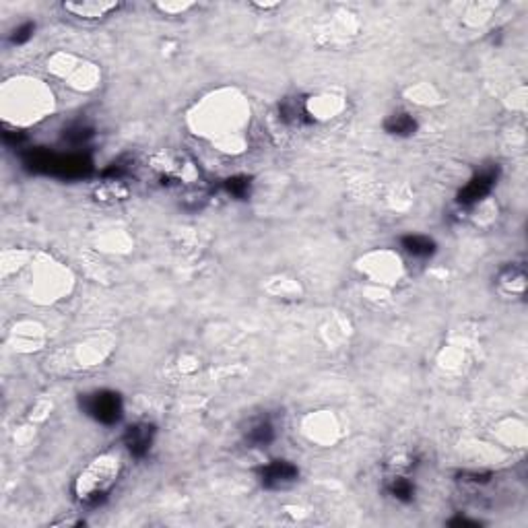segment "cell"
I'll return each mask as SVG.
<instances>
[{"label": "cell", "instance_id": "6da1fadb", "mask_svg": "<svg viewBox=\"0 0 528 528\" xmlns=\"http://www.w3.org/2000/svg\"><path fill=\"white\" fill-rule=\"evenodd\" d=\"M116 473H118V465L114 461H109V458L95 461L85 471V475H81V479L76 483L78 498L85 504H99L105 498L109 485L114 483Z\"/></svg>", "mask_w": 528, "mask_h": 528}, {"label": "cell", "instance_id": "7a4b0ae2", "mask_svg": "<svg viewBox=\"0 0 528 528\" xmlns=\"http://www.w3.org/2000/svg\"><path fill=\"white\" fill-rule=\"evenodd\" d=\"M83 409L95 421L103 425H114L122 417V399L112 390H99L83 399Z\"/></svg>", "mask_w": 528, "mask_h": 528}, {"label": "cell", "instance_id": "3957f363", "mask_svg": "<svg viewBox=\"0 0 528 528\" xmlns=\"http://www.w3.org/2000/svg\"><path fill=\"white\" fill-rule=\"evenodd\" d=\"M498 176H500V169H498V167H489V169L477 173V176L461 190L458 202H461V204H475V202L483 200V198L492 192V188L496 186Z\"/></svg>", "mask_w": 528, "mask_h": 528}, {"label": "cell", "instance_id": "277c9868", "mask_svg": "<svg viewBox=\"0 0 528 528\" xmlns=\"http://www.w3.org/2000/svg\"><path fill=\"white\" fill-rule=\"evenodd\" d=\"M297 479V469L287 461H273L260 469V483L266 489H279Z\"/></svg>", "mask_w": 528, "mask_h": 528}, {"label": "cell", "instance_id": "5b68a950", "mask_svg": "<svg viewBox=\"0 0 528 528\" xmlns=\"http://www.w3.org/2000/svg\"><path fill=\"white\" fill-rule=\"evenodd\" d=\"M155 438V427L149 423H136L132 427L126 430L124 434V444L128 448V452L136 458H142L145 454H149L151 444Z\"/></svg>", "mask_w": 528, "mask_h": 528}, {"label": "cell", "instance_id": "8992f818", "mask_svg": "<svg viewBox=\"0 0 528 528\" xmlns=\"http://www.w3.org/2000/svg\"><path fill=\"white\" fill-rule=\"evenodd\" d=\"M279 112H281V118H283L285 122H289V124L312 122L310 112H308V107H306V101H304L302 97H287V99L281 103Z\"/></svg>", "mask_w": 528, "mask_h": 528}, {"label": "cell", "instance_id": "52a82bcc", "mask_svg": "<svg viewBox=\"0 0 528 528\" xmlns=\"http://www.w3.org/2000/svg\"><path fill=\"white\" fill-rule=\"evenodd\" d=\"M384 128L394 136H411L417 130V122L411 114H392L384 122Z\"/></svg>", "mask_w": 528, "mask_h": 528}, {"label": "cell", "instance_id": "ba28073f", "mask_svg": "<svg viewBox=\"0 0 528 528\" xmlns=\"http://www.w3.org/2000/svg\"><path fill=\"white\" fill-rule=\"evenodd\" d=\"M246 440L252 444V446H266L275 440V427L271 421L266 419H260L256 423L250 425L248 434H246Z\"/></svg>", "mask_w": 528, "mask_h": 528}, {"label": "cell", "instance_id": "9c48e42d", "mask_svg": "<svg viewBox=\"0 0 528 528\" xmlns=\"http://www.w3.org/2000/svg\"><path fill=\"white\" fill-rule=\"evenodd\" d=\"M403 248L413 254V256H432L436 252V244L434 240L425 237V235H405L403 237Z\"/></svg>", "mask_w": 528, "mask_h": 528}, {"label": "cell", "instance_id": "30bf717a", "mask_svg": "<svg viewBox=\"0 0 528 528\" xmlns=\"http://www.w3.org/2000/svg\"><path fill=\"white\" fill-rule=\"evenodd\" d=\"M388 492L392 498L401 500V502H411L413 500V494H415V487L409 479L405 477H394L388 485Z\"/></svg>", "mask_w": 528, "mask_h": 528}, {"label": "cell", "instance_id": "8fae6325", "mask_svg": "<svg viewBox=\"0 0 528 528\" xmlns=\"http://www.w3.org/2000/svg\"><path fill=\"white\" fill-rule=\"evenodd\" d=\"M116 4H112V2H95V4H66V8L68 10H74L76 14H83V17H89V19H93V17H101L103 12H107L109 8H114Z\"/></svg>", "mask_w": 528, "mask_h": 528}, {"label": "cell", "instance_id": "7c38bea8", "mask_svg": "<svg viewBox=\"0 0 528 528\" xmlns=\"http://www.w3.org/2000/svg\"><path fill=\"white\" fill-rule=\"evenodd\" d=\"M225 190L235 198H246L250 194V180L244 176H233L225 180Z\"/></svg>", "mask_w": 528, "mask_h": 528}, {"label": "cell", "instance_id": "4fadbf2b", "mask_svg": "<svg viewBox=\"0 0 528 528\" xmlns=\"http://www.w3.org/2000/svg\"><path fill=\"white\" fill-rule=\"evenodd\" d=\"M91 136H93V130L87 128V126H83V124H76V126H72V128H68V130L64 132V140H68V142L74 145V147L85 145Z\"/></svg>", "mask_w": 528, "mask_h": 528}, {"label": "cell", "instance_id": "5bb4252c", "mask_svg": "<svg viewBox=\"0 0 528 528\" xmlns=\"http://www.w3.org/2000/svg\"><path fill=\"white\" fill-rule=\"evenodd\" d=\"M33 31H35V25H33V23H23L21 27H17V29L12 31L10 41H12V43H25V41L33 35Z\"/></svg>", "mask_w": 528, "mask_h": 528}, {"label": "cell", "instance_id": "9a60e30c", "mask_svg": "<svg viewBox=\"0 0 528 528\" xmlns=\"http://www.w3.org/2000/svg\"><path fill=\"white\" fill-rule=\"evenodd\" d=\"M450 527H477V522H471L467 518H454L450 520Z\"/></svg>", "mask_w": 528, "mask_h": 528}]
</instances>
